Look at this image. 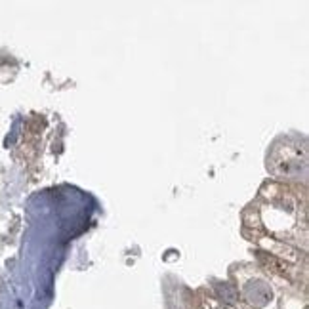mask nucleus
I'll return each instance as SVG.
<instances>
[{
  "mask_svg": "<svg viewBox=\"0 0 309 309\" xmlns=\"http://www.w3.org/2000/svg\"><path fill=\"white\" fill-rule=\"evenodd\" d=\"M216 294H218V298L223 300L225 303H235L237 298H239V294H237V290H235V286L229 283L216 284Z\"/></svg>",
  "mask_w": 309,
  "mask_h": 309,
  "instance_id": "nucleus-2",
  "label": "nucleus"
},
{
  "mask_svg": "<svg viewBox=\"0 0 309 309\" xmlns=\"http://www.w3.org/2000/svg\"><path fill=\"white\" fill-rule=\"evenodd\" d=\"M244 298L254 305V307H264L267 305L271 298H273V292L267 286L264 281H250L244 286Z\"/></svg>",
  "mask_w": 309,
  "mask_h": 309,
  "instance_id": "nucleus-1",
  "label": "nucleus"
},
{
  "mask_svg": "<svg viewBox=\"0 0 309 309\" xmlns=\"http://www.w3.org/2000/svg\"><path fill=\"white\" fill-rule=\"evenodd\" d=\"M220 309H223V307H220Z\"/></svg>",
  "mask_w": 309,
  "mask_h": 309,
  "instance_id": "nucleus-3",
  "label": "nucleus"
}]
</instances>
